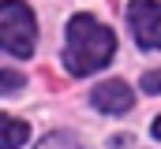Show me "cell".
Returning a JSON list of instances; mask_svg holds the SVG:
<instances>
[{
	"instance_id": "obj_1",
	"label": "cell",
	"mask_w": 161,
	"mask_h": 149,
	"mask_svg": "<svg viewBox=\"0 0 161 149\" xmlns=\"http://www.w3.org/2000/svg\"><path fill=\"white\" fill-rule=\"evenodd\" d=\"M116 52V37L90 15H71L68 23V45H64V67L71 74H90L105 67Z\"/></svg>"
},
{
	"instance_id": "obj_2",
	"label": "cell",
	"mask_w": 161,
	"mask_h": 149,
	"mask_svg": "<svg viewBox=\"0 0 161 149\" xmlns=\"http://www.w3.org/2000/svg\"><path fill=\"white\" fill-rule=\"evenodd\" d=\"M0 37H4V49L11 56H30L34 52V15L23 0H0Z\"/></svg>"
},
{
	"instance_id": "obj_3",
	"label": "cell",
	"mask_w": 161,
	"mask_h": 149,
	"mask_svg": "<svg viewBox=\"0 0 161 149\" xmlns=\"http://www.w3.org/2000/svg\"><path fill=\"white\" fill-rule=\"evenodd\" d=\"M127 19H131V30L142 45L161 49V0H131Z\"/></svg>"
},
{
	"instance_id": "obj_4",
	"label": "cell",
	"mask_w": 161,
	"mask_h": 149,
	"mask_svg": "<svg viewBox=\"0 0 161 149\" xmlns=\"http://www.w3.org/2000/svg\"><path fill=\"white\" fill-rule=\"evenodd\" d=\"M90 105H94L97 112L120 116V112L131 108V90L124 86L120 78H109V82H101V86H94V90H90Z\"/></svg>"
},
{
	"instance_id": "obj_5",
	"label": "cell",
	"mask_w": 161,
	"mask_h": 149,
	"mask_svg": "<svg viewBox=\"0 0 161 149\" xmlns=\"http://www.w3.org/2000/svg\"><path fill=\"white\" fill-rule=\"evenodd\" d=\"M0 127H4V134H0V146L4 149H19L26 142V134H30V127H26L23 119H15V116H4Z\"/></svg>"
},
{
	"instance_id": "obj_6",
	"label": "cell",
	"mask_w": 161,
	"mask_h": 149,
	"mask_svg": "<svg viewBox=\"0 0 161 149\" xmlns=\"http://www.w3.org/2000/svg\"><path fill=\"white\" fill-rule=\"evenodd\" d=\"M38 149H82V146L71 138V134H49V138H45Z\"/></svg>"
},
{
	"instance_id": "obj_7",
	"label": "cell",
	"mask_w": 161,
	"mask_h": 149,
	"mask_svg": "<svg viewBox=\"0 0 161 149\" xmlns=\"http://www.w3.org/2000/svg\"><path fill=\"white\" fill-rule=\"evenodd\" d=\"M142 90L146 93H161V71H146L142 74Z\"/></svg>"
},
{
	"instance_id": "obj_8",
	"label": "cell",
	"mask_w": 161,
	"mask_h": 149,
	"mask_svg": "<svg viewBox=\"0 0 161 149\" xmlns=\"http://www.w3.org/2000/svg\"><path fill=\"white\" fill-rule=\"evenodd\" d=\"M15 86H19V74H15V71H4V93H11Z\"/></svg>"
},
{
	"instance_id": "obj_9",
	"label": "cell",
	"mask_w": 161,
	"mask_h": 149,
	"mask_svg": "<svg viewBox=\"0 0 161 149\" xmlns=\"http://www.w3.org/2000/svg\"><path fill=\"white\" fill-rule=\"evenodd\" d=\"M154 138H161V116L154 119Z\"/></svg>"
}]
</instances>
